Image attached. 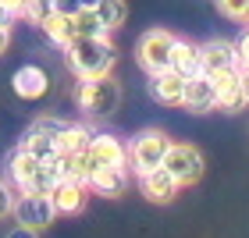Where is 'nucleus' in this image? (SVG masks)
Here are the masks:
<instances>
[{
	"mask_svg": "<svg viewBox=\"0 0 249 238\" xmlns=\"http://www.w3.org/2000/svg\"><path fill=\"white\" fill-rule=\"evenodd\" d=\"M64 64L75 78H100V75H114L118 64V47L110 43V36L100 39H82L75 36L64 47Z\"/></svg>",
	"mask_w": 249,
	"mask_h": 238,
	"instance_id": "nucleus-1",
	"label": "nucleus"
},
{
	"mask_svg": "<svg viewBox=\"0 0 249 238\" xmlns=\"http://www.w3.org/2000/svg\"><path fill=\"white\" fill-rule=\"evenodd\" d=\"M7 181L18 192H32V196H47V192L57 185V171H53L50 160H39V156H29L25 150H15L7 156Z\"/></svg>",
	"mask_w": 249,
	"mask_h": 238,
	"instance_id": "nucleus-2",
	"label": "nucleus"
},
{
	"mask_svg": "<svg viewBox=\"0 0 249 238\" xmlns=\"http://www.w3.org/2000/svg\"><path fill=\"white\" fill-rule=\"evenodd\" d=\"M75 103L86 118L93 121H104L118 110L121 103V85L114 75H100V78H78V89H75Z\"/></svg>",
	"mask_w": 249,
	"mask_h": 238,
	"instance_id": "nucleus-3",
	"label": "nucleus"
},
{
	"mask_svg": "<svg viewBox=\"0 0 249 238\" xmlns=\"http://www.w3.org/2000/svg\"><path fill=\"white\" fill-rule=\"evenodd\" d=\"M167 146H171L167 132H160V128H142L128 146H124V150H128V171L139 178L146 171H153V167H160Z\"/></svg>",
	"mask_w": 249,
	"mask_h": 238,
	"instance_id": "nucleus-4",
	"label": "nucleus"
},
{
	"mask_svg": "<svg viewBox=\"0 0 249 238\" xmlns=\"http://www.w3.org/2000/svg\"><path fill=\"white\" fill-rule=\"evenodd\" d=\"M175 43H178L175 32H167V29H150V32H142V36H139V43H135V61H139V68H142L146 75L167 71V68H171Z\"/></svg>",
	"mask_w": 249,
	"mask_h": 238,
	"instance_id": "nucleus-5",
	"label": "nucleus"
},
{
	"mask_svg": "<svg viewBox=\"0 0 249 238\" xmlns=\"http://www.w3.org/2000/svg\"><path fill=\"white\" fill-rule=\"evenodd\" d=\"M104 167H128V150L118 135H107V132H96L89 146L82 150V171H86V181L89 174L104 171Z\"/></svg>",
	"mask_w": 249,
	"mask_h": 238,
	"instance_id": "nucleus-6",
	"label": "nucleus"
},
{
	"mask_svg": "<svg viewBox=\"0 0 249 238\" xmlns=\"http://www.w3.org/2000/svg\"><path fill=\"white\" fill-rule=\"evenodd\" d=\"M164 171L171 174L182 188L189 185H196V181L203 178V171H207V160H203V153H199V146H192V142H171L167 146V153H164Z\"/></svg>",
	"mask_w": 249,
	"mask_h": 238,
	"instance_id": "nucleus-7",
	"label": "nucleus"
},
{
	"mask_svg": "<svg viewBox=\"0 0 249 238\" xmlns=\"http://www.w3.org/2000/svg\"><path fill=\"white\" fill-rule=\"evenodd\" d=\"M64 124H68L64 118H53V114L36 118L25 128V135L18 139V150H25L29 156H39V160H53L57 156V135Z\"/></svg>",
	"mask_w": 249,
	"mask_h": 238,
	"instance_id": "nucleus-8",
	"label": "nucleus"
},
{
	"mask_svg": "<svg viewBox=\"0 0 249 238\" xmlns=\"http://www.w3.org/2000/svg\"><path fill=\"white\" fill-rule=\"evenodd\" d=\"M11 217L21 228H32V231H47L53 221H57V210H53L50 196H32V192H18L15 196V206H11Z\"/></svg>",
	"mask_w": 249,
	"mask_h": 238,
	"instance_id": "nucleus-9",
	"label": "nucleus"
},
{
	"mask_svg": "<svg viewBox=\"0 0 249 238\" xmlns=\"http://www.w3.org/2000/svg\"><path fill=\"white\" fill-rule=\"evenodd\" d=\"M199 64H203V75H210V78L239 71L242 61H239V50H235V39L213 36L207 43H199Z\"/></svg>",
	"mask_w": 249,
	"mask_h": 238,
	"instance_id": "nucleus-10",
	"label": "nucleus"
},
{
	"mask_svg": "<svg viewBox=\"0 0 249 238\" xmlns=\"http://www.w3.org/2000/svg\"><path fill=\"white\" fill-rule=\"evenodd\" d=\"M47 196H50V203H53V210H57V217H75V213H82V210H86L89 185H86V181L61 178L57 185L47 192Z\"/></svg>",
	"mask_w": 249,
	"mask_h": 238,
	"instance_id": "nucleus-11",
	"label": "nucleus"
},
{
	"mask_svg": "<svg viewBox=\"0 0 249 238\" xmlns=\"http://www.w3.org/2000/svg\"><path fill=\"white\" fill-rule=\"evenodd\" d=\"M182 107L189 110V114H210V110H217V96H213V78L210 75H192V78H185Z\"/></svg>",
	"mask_w": 249,
	"mask_h": 238,
	"instance_id": "nucleus-12",
	"label": "nucleus"
},
{
	"mask_svg": "<svg viewBox=\"0 0 249 238\" xmlns=\"http://www.w3.org/2000/svg\"><path fill=\"white\" fill-rule=\"evenodd\" d=\"M11 85H15V96L21 100H39V96H47V89H50V75H47V68H39V64H21L15 75H11Z\"/></svg>",
	"mask_w": 249,
	"mask_h": 238,
	"instance_id": "nucleus-13",
	"label": "nucleus"
},
{
	"mask_svg": "<svg viewBox=\"0 0 249 238\" xmlns=\"http://www.w3.org/2000/svg\"><path fill=\"white\" fill-rule=\"evenodd\" d=\"M139 192H142L150 203H160V206H164V203H171L178 192H182V185H178V181L167 174L164 167H153V171L139 174Z\"/></svg>",
	"mask_w": 249,
	"mask_h": 238,
	"instance_id": "nucleus-14",
	"label": "nucleus"
},
{
	"mask_svg": "<svg viewBox=\"0 0 249 238\" xmlns=\"http://www.w3.org/2000/svg\"><path fill=\"white\" fill-rule=\"evenodd\" d=\"M150 96L157 100V103L164 107H182V96H185V78L178 71H153L150 75Z\"/></svg>",
	"mask_w": 249,
	"mask_h": 238,
	"instance_id": "nucleus-15",
	"label": "nucleus"
},
{
	"mask_svg": "<svg viewBox=\"0 0 249 238\" xmlns=\"http://www.w3.org/2000/svg\"><path fill=\"white\" fill-rule=\"evenodd\" d=\"M213 96H217V110L224 114H239L246 110V93H242V78L239 71H228V75H217L213 78Z\"/></svg>",
	"mask_w": 249,
	"mask_h": 238,
	"instance_id": "nucleus-16",
	"label": "nucleus"
},
{
	"mask_svg": "<svg viewBox=\"0 0 249 238\" xmlns=\"http://www.w3.org/2000/svg\"><path fill=\"white\" fill-rule=\"evenodd\" d=\"M128 167H104V171L89 174V192H96V196H107V199H118L124 196V188H128Z\"/></svg>",
	"mask_w": 249,
	"mask_h": 238,
	"instance_id": "nucleus-17",
	"label": "nucleus"
},
{
	"mask_svg": "<svg viewBox=\"0 0 249 238\" xmlns=\"http://www.w3.org/2000/svg\"><path fill=\"white\" fill-rule=\"evenodd\" d=\"M171 71H178L182 78L203 75V64H199V43H192V39H182V36H178L175 53H171Z\"/></svg>",
	"mask_w": 249,
	"mask_h": 238,
	"instance_id": "nucleus-18",
	"label": "nucleus"
},
{
	"mask_svg": "<svg viewBox=\"0 0 249 238\" xmlns=\"http://www.w3.org/2000/svg\"><path fill=\"white\" fill-rule=\"evenodd\" d=\"M93 135L96 132L89 128L86 121H68L64 128H61V135H57V153H82Z\"/></svg>",
	"mask_w": 249,
	"mask_h": 238,
	"instance_id": "nucleus-19",
	"label": "nucleus"
},
{
	"mask_svg": "<svg viewBox=\"0 0 249 238\" xmlns=\"http://www.w3.org/2000/svg\"><path fill=\"white\" fill-rule=\"evenodd\" d=\"M89 11H96L100 25H104L107 32H118L124 21H128V4H124V0H100V4L89 7Z\"/></svg>",
	"mask_w": 249,
	"mask_h": 238,
	"instance_id": "nucleus-20",
	"label": "nucleus"
},
{
	"mask_svg": "<svg viewBox=\"0 0 249 238\" xmlns=\"http://www.w3.org/2000/svg\"><path fill=\"white\" fill-rule=\"evenodd\" d=\"M43 36H47L53 47H68V43L75 39V25H71V18H64V15H53L47 25H43Z\"/></svg>",
	"mask_w": 249,
	"mask_h": 238,
	"instance_id": "nucleus-21",
	"label": "nucleus"
},
{
	"mask_svg": "<svg viewBox=\"0 0 249 238\" xmlns=\"http://www.w3.org/2000/svg\"><path fill=\"white\" fill-rule=\"evenodd\" d=\"M71 25H75V36H82V39H100V36H110V32L100 25V18H96V11H89L82 7L78 15L71 18Z\"/></svg>",
	"mask_w": 249,
	"mask_h": 238,
	"instance_id": "nucleus-22",
	"label": "nucleus"
},
{
	"mask_svg": "<svg viewBox=\"0 0 249 238\" xmlns=\"http://www.w3.org/2000/svg\"><path fill=\"white\" fill-rule=\"evenodd\" d=\"M21 18H25L29 25L43 29V25L53 18V0H25V7H21Z\"/></svg>",
	"mask_w": 249,
	"mask_h": 238,
	"instance_id": "nucleus-23",
	"label": "nucleus"
},
{
	"mask_svg": "<svg viewBox=\"0 0 249 238\" xmlns=\"http://www.w3.org/2000/svg\"><path fill=\"white\" fill-rule=\"evenodd\" d=\"M217 11L235 25H249V0H213Z\"/></svg>",
	"mask_w": 249,
	"mask_h": 238,
	"instance_id": "nucleus-24",
	"label": "nucleus"
},
{
	"mask_svg": "<svg viewBox=\"0 0 249 238\" xmlns=\"http://www.w3.org/2000/svg\"><path fill=\"white\" fill-rule=\"evenodd\" d=\"M15 185H11V181H4L0 178V221H7L11 217V206H15Z\"/></svg>",
	"mask_w": 249,
	"mask_h": 238,
	"instance_id": "nucleus-25",
	"label": "nucleus"
},
{
	"mask_svg": "<svg viewBox=\"0 0 249 238\" xmlns=\"http://www.w3.org/2000/svg\"><path fill=\"white\" fill-rule=\"evenodd\" d=\"M82 11V0H53V15H64V18H75Z\"/></svg>",
	"mask_w": 249,
	"mask_h": 238,
	"instance_id": "nucleus-26",
	"label": "nucleus"
},
{
	"mask_svg": "<svg viewBox=\"0 0 249 238\" xmlns=\"http://www.w3.org/2000/svg\"><path fill=\"white\" fill-rule=\"evenodd\" d=\"M235 50H239V61H242V68H249V25L242 29V36L235 39Z\"/></svg>",
	"mask_w": 249,
	"mask_h": 238,
	"instance_id": "nucleus-27",
	"label": "nucleus"
},
{
	"mask_svg": "<svg viewBox=\"0 0 249 238\" xmlns=\"http://www.w3.org/2000/svg\"><path fill=\"white\" fill-rule=\"evenodd\" d=\"M4 238H39V231H32V228H21V224H15Z\"/></svg>",
	"mask_w": 249,
	"mask_h": 238,
	"instance_id": "nucleus-28",
	"label": "nucleus"
},
{
	"mask_svg": "<svg viewBox=\"0 0 249 238\" xmlns=\"http://www.w3.org/2000/svg\"><path fill=\"white\" fill-rule=\"evenodd\" d=\"M0 4H4L15 18H21V7H25V0H0Z\"/></svg>",
	"mask_w": 249,
	"mask_h": 238,
	"instance_id": "nucleus-29",
	"label": "nucleus"
},
{
	"mask_svg": "<svg viewBox=\"0 0 249 238\" xmlns=\"http://www.w3.org/2000/svg\"><path fill=\"white\" fill-rule=\"evenodd\" d=\"M7 47H11V29H7V25H0V57L7 53Z\"/></svg>",
	"mask_w": 249,
	"mask_h": 238,
	"instance_id": "nucleus-30",
	"label": "nucleus"
},
{
	"mask_svg": "<svg viewBox=\"0 0 249 238\" xmlns=\"http://www.w3.org/2000/svg\"><path fill=\"white\" fill-rule=\"evenodd\" d=\"M239 78H242V93H246V103H249V68H239Z\"/></svg>",
	"mask_w": 249,
	"mask_h": 238,
	"instance_id": "nucleus-31",
	"label": "nucleus"
},
{
	"mask_svg": "<svg viewBox=\"0 0 249 238\" xmlns=\"http://www.w3.org/2000/svg\"><path fill=\"white\" fill-rule=\"evenodd\" d=\"M11 21H15V15H11L4 4H0V25H7V29H11Z\"/></svg>",
	"mask_w": 249,
	"mask_h": 238,
	"instance_id": "nucleus-32",
	"label": "nucleus"
}]
</instances>
